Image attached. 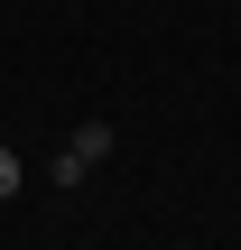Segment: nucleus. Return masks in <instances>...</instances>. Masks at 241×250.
Wrapping results in <instances>:
<instances>
[{
	"label": "nucleus",
	"mask_w": 241,
	"mask_h": 250,
	"mask_svg": "<svg viewBox=\"0 0 241 250\" xmlns=\"http://www.w3.org/2000/svg\"><path fill=\"white\" fill-rule=\"evenodd\" d=\"M102 158H111V121H84V130L65 139V158H56L46 176H56V186H84V176H93Z\"/></svg>",
	"instance_id": "obj_1"
},
{
	"label": "nucleus",
	"mask_w": 241,
	"mask_h": 250,
	"mask_svg": "<svg viewBox=\"0 0 241 250\" xmlns=\"http://www.w3.org/2000/svg\"><path fill=\"white\" fill-rule=\"evenodd\" d=\"M19 176H28V167H19V158H9V139H0V204L19 195Z\"/></svg>",
	"instance_id": "obj_2"
}]
</instances>
